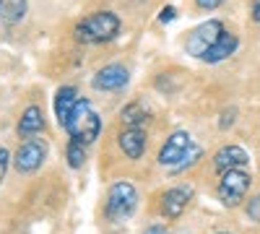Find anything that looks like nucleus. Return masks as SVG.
I'll return each instance as SVG.
<instances>
[{"label": "nucleus", "instance_id": "nucleus-15", "mask_svg": "<svg viewBox=\"0 0 260 234\" xmlns=\"http://www.w3.org/2000/svg\"><path fill=\"white\" fill-rule=\"evenodd\" d=\"M26 8H29L26 0H0V21L13 26V24H18V21H24Z\"/></svg>", "mask_w": 260, "mask_h": 234}, {"label": "nucleus", "instance_id": "nucleus-24", "mask_svg": "<svg viewBox=\"0 0 260 234\" xmlns=\"http://www.w3.org/2000/svg\"><path fill=\"white\" fill-rule=\"evenodd\" d=\"M252 18H255L257 24H260V0H257V3L252 6Z\"/></svg>", "mask_w": 260, "mask_h": 234}, {"label": "nucleus", "instance_id": "nucleus-14", "mask_svg": "<svg viewBox=\"0 0 260 234\" xmlns=\"http://www.w3.org/2000/svg\"><path fill=\"white\" fill-rule=\"evenodd\" d=\"M42 130H45V115H42L39 107L31 104V107L24 110V115H21V120H18V136L21 138H31V136H37Z\"/></svg>", "mask_w": 260, "mask_h": 234}, {"label": "nucleus", "instance_id": "nucleus-11", "mask_svg": "<svg viewBox=\"0 0 260 234\" xmlns=\"http://www.w3.org/2000/svg\"><path fill=\"white\" fill-rule=\"evenodd\" d=\"M120 148L130 161H138L146 151V133L141 127H125L120 133Z\"/></svg>", "mask_w": 260, "mask_h": 234}, {"label": "nucleus", "instance_id": "nucleus-20", "mask_svg": "<svg viewBox=\"0 0 260 234\" xmlns=\"http://www.w3.org/2000/svg\"><path fill=\"white\" fill-rule=\"evenodd\" d=\"M175 18H177V8L175 6H164L159 11V21H161V24H172Z\"/></svg>", "mask_w": 260, "mask_h": 234}, {"label": "nucleus", "instance_id": "nucleus-7", "mask_svg": "<svg viewBox=\"0 0 260 234\" xmlns=\"http://www.w3.org/2000/svg\"><path fill=\"white\" fill-rule=\"evenodd\" d=\"M47 159V143L39 141V138H29L18 146V151L13 154V166L18 175H29L37 172V169L45 164Z\"/></svg>", "mask_w": 260, "mask_h": 234}, {"label": "nucleus", "instance_id": "nucleus-10", "mask_svg": "<svg viewBox=\"0 0 260 234\" xmlns=\"http://www.w3.org/2000/svg\"><path fill=\"white\" fill-rule=\"evenodd\" d=\"M190 198H192V190L190 187H182L180 185V187L167 190V193L161 195V216L164 219H180L182 211L190 203Z\"/></svg>", "mask_w": 260, "mask_h": 234}, {"label": "nucleus", "instance_id": "nucleus-22", "mask_svg": "<svg viewBox=\"0 0 260 234\" xmlns=\"http://www.w3.org/2000/svg\"><path fill=\"white\" fill-rule=\"evenodd\" d=\"M234 115H237L234 110L224 112V115H221V122H219V125H221V127H226V125H234Z\"/></svg>", "mask_w": 260, "mask_h": 234}, {"label": "nucleus", "instance_id": "nucleus-8", "mask_svg": "<svg viewBox=\"0 0 260 234\" xmlns=\"http://www.w3.org/2000/svg\"><path fill=\"white\" fill-rule=\"evenodd\" d=\"M127 83H130V73L120 62H110V65L99 68L91 78V86L96 91H122Z\"/></svg>", "mask_w": 260, "mask_h": 234}, {"label": "nucleus", "instance_id": "nucleus-4", "mask_svg": "<svg viewBox=\"0 0 260 234\" xmlns=\"http://www.w3.org/2000/svg\"><path fill=\"white\" fill-rule=\"evenodd\" d=\"M138 206V190L133 182L127 180H120L110 187L107 193V203H104V216L110 219L112 224H120L125 219L133 216V211Z\"/></svg>", "mask_w": 260, "mask_h": 234}, {"label": "nucleus", "instance_id": "nucleus-3", "mask_svg": "<svg viewBox=\"0 0 260 234\" xmlns=\"http://www.w3.org/2000/svg\"><path fill=\"white\" fill-rule=\"evenodd\" d=\"M73 34L83 45H102V42H110L120 34V18L112 11H96L86 16Z\"/></svg>", "mask_w": 260, "mask_h": 234}, {"label": "nucleus", "instance_id": "nucleus-18", "mask_svg": "<svg viewBox=\"0 0 260 234\" xmlns=\"http://www.w3.org/2000/svg\"><path fill=\"white\" fill-rule=\"evenodd\" d=\"M245 214L250 216V221L260 224V193H257V195H252V198L245 203Z\"/></svg>", "mask_w": 260, "mask_h": 234}, {"label": "nucleus", "instance_id": "nucleus-23", "mask_svg": "<svg viewBox=\"0 0 260 234\" xmlns=\"http://www.w3.org/2000/svg\"><path fill=\"white\" fill-rule=\"evenodd\" d=\"M143 234H167V226H161V224H154V226H148Z\"/></svg>", "mask_w": 260, "mask_h": 234}, {"label": "nucleus", "instance_id": "nucleus-9", "mask_svg": "<svg viewBox=\"0 0 260 234\" xmlns=\"http://www.w3.org/2000/svg\"><path fill=\"white\" fill-rule=\"evenodd\" d=\"M247 161H250V154L245 151L242 146H234V143L219 148V151L213 154V169L219 175L229 172V169H245Z\"/></svg>", "mask_w": 260, "mask_h": 234}, {"label": "nucleus", "instance_id": "nucleus-5", "mask_svg": "<svg viewBox=\"0 0 260 234\" xmlns=\"http://www.w3.org/2000/svg\"><path fill=\"white\" fill-rule=\"evenodd\" d=\"M250 182H252L250 172H245V169H229V172L221 175L219 187H216V195H219V200L226 208H237L247 198Z\"/></svg>", "mask_w": 260, "mask_h": 234}, {"label": "nucleus", "instance_id": "nucleus-19", "mask_svg": "<svg viewBox=\"0 0 260 234\" xmlns=\"http://www.w3.org/2000/svg\"><path fill=\"white\" fill-rule=\"evenodd\" d=\"M8 164H11V154H8V148H3V146H0V182L6 180Z\"/></svg>", "mask_w": 260, "mask_h": 234}, {"label": "nucleus", "instance_id": "nucleus-25", "mask_svg": "<svg viewBox=\"0 0 260 234\" xmlns=\"http://www.w3.org/2000/svg\"><path fill=\"white\" fill-rule=\"evenodd\" d=\"M219 234H229V231H219Z\"/></svg>", "mask_w": 260, "mask_h": 234}, {"label": "nucleus", "instance_id": "nucleus-16", "mask_svg": "<svg viewBox=\"0 0 260 234\" xmlns=\"http://www.w3.org/2000/svg\"><path fill=\"white\" fill-rule=\"evenodd\" d=\"M120 117H122V122L127 125V127H141L148 117H146V110L141 107L138 102H133V104H127V107L120 112Z\"/></svg>", "mask_w": 260, "mask_h": 234}, {"label": "nucleus", "instance_id": "nucleus-12", "mask_svg": "<svg viewBox=\"0 0 260 234\" xmlns=\"http://www.w3.org/2000/svg\"><path fill=\"white\" fill-rule=\"evenodd\" d=\"M237 47H240V39H237V34H232V31H224L221 34V39L216 42V45L201 57L203 62H211V65H216V62H221V60H226V57H232L234 52H237Z\"/></svg>", "mask_w": 260, "mask_h": 234}, {"label": "nucleus", "instance_id": "nucleus-21", "mask_svg": "<svg viewBox=\"0 0 260 234\" xmlns=\"http://www.w3.org/2000/svg\"><path fill=\"white\" fill-rule=\"evenodd\" d=\"M224 3V0H195V6H198L201 11H216Z\"/></svg>", "mask_w": 260, "mask_h": 234}, {"label": "nucleus", "instance_id": "nucleus-6", "mask_svg": "<svg viewBox=\"0 0 260 234\" xmlns=\"http://www.w3.org/2000/svg\"><path fill=\"white\" fill-rule=\"evenodd\" d=\"M226 29H224V24L221 21H216V18H208V21H203L201 26H195L190 34H187V42H185V50H187V55H192V57H203L216 42L221 39V34H224Z\"/></svg>", "mask_w": 260, "mask_h": 234}, {"label": "nucleus", "instance_id": "nucleus-2", "mask_svg": "<svg viewBox=\"0 0 260 234\" xmlns=\"http://www.w3.org/2000/svg\"><path fill=\"white\" fill-rule=\"evenodd\" d=\"M201 146H195L192 143V136L185 133V130H177V133H172L167 138V143L161 146V151H159V164L161 166H172V169H187L192 166L195 161L201 159Z\"/></svg>", "mask_w": 260, "mask_h": 234}, {"label": "nucleus", "instance_id": "nucleus-17", "mask_svg": "<svg viewBox=\"0 0 260 234\" xmlns=\"http://www.w3.org/2000/svg\"><path fill=\"white\" fill-rule=\"evenodd\" d=\"M65 156H68V164H71L73 169H81L83 161H86V146L71 141V143H68V151H65Z\"/></svg>", "mask_w": 260, "mask_h": 234}, {"label": "nucleus", "instance_id": "nucleus-13", "mask_svg": "<svg viewBox=\"0 0 260 234\" xmlns=\"http://www.w3.org/2000/svg\"><path fill=\"white\" fill-rule=\"evenodd\" d=\"M78 104V91L76 86H60L57 94H55V117H57V125L65 127V122H68L73 107Z\"/></svg>", "mask_w": 260, "mask_h": 234}, {"label": "nucleus", "instance_id": "nucleus-1", "mask_svg": "<svg viewBox=\"0 0 260 234\" xmlns=\"http://www.w3.org/2000/svg\"><path fill=\"white\" fill-rule=\"evenodd\" d=\"M62 130L68 133L71 141H76L81 146H89L102 133V117H99V112L94 110V104L89 99H78V104L73 107V112H71V117H68Z\"/></svg>", "mask_w": 260, "mask_h": 234}]
</instances>
